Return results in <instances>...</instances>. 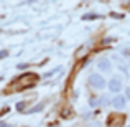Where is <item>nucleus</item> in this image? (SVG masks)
<instances>
[{"instance_id": "obj_1", "label": "nucleus", "mask_w": 130, "mask_h": 127, "mask_svg": "<svg viewBox=\"0 0 130 127\" xmlns=\"http://www.w3.org/2000/svg\"><path fill=\"white\" fill-rule=\"evenodd\" d=\"M89 84H91L94 89H104L107 83H105V79H104V76H102V74L94 73V74H91V76H89Z\"/></svg>"}, {"instance_id": "obj_2", "label": "nucleus", "mask_w": 130, "mask_h": 127, "mask_svg": "<svg viewBox=\"0 0 130 127\" xmlns=\"http://www.w3.org/2000/svg\"><path fill=\"white\" fill-rule=\"evenodd\" d=\"M107 88H109V91L112 92V94H120V91L124 89V86H122V79L119 76H114L110 81L107 83Z\"/></svg>"}, {"instance_id": "obj_3", "label": "nucleus", "mask_w": 130, "mask_h": 127, "mask_svg": "<svg viewBox=\"0 0 130 127\" xmlns=\"http://www.w3.org/2000/svg\"><path fill=\"white\" fill-rule=\"evenodd\" d=\"M112 107L115 109V111H122V109H125V106H127V97L122 94H117L112 97Z\"/></svg>"}, {"instance_id": "obj_4", "label": "nucleus", "mask_w": 130, "mask_h": 127, "mask_svg": "<svg viewBox=\"0 0 130 127\" xmlns=\"http://www.w3.org/2000/svg\"><path fill=\"white\" fill-rule=\"evenodd\" d=\"M97 68H99L101 71H104V73H109V71L112 69V63H110V60H107V58H102V60L97 63Z\"/></svg>"}, {"instance_id": "obj_5", "label": "nucleus", "mask_w": 130, "mask_h": 127, "mask_svg": "<svg viewBox=\"0 0 130 127\" xmlns=\"http://www.w3.org/2000/svg\"><path fill=\"white\" fill-rule=\"evenodd\" d=\"M112 102V99L109 97V96H101L99 97V106H107V104H110Z\"/></svg>"}, {"instance_id": "obj_6", "label": "nucleus", "mask_w": 130, "mask_h": 127, "mask_svg": "<svg viewBox=\"0 0 130 127\" xmlns=\"http://www.w3.org/2000/svg\"><path fill=\"white\" fill-rule=\"evenodd\" d=\"M43 107H44L43 102H41V104H36V106H33L31 109H28V114H35V112H40V111H43Z\"/></svg>"}, {"instance_id": "obj_7", "label": "nucleus", "mask_w": 130, "mask_h": 127, "mask_svg": "<svg viewBox=\"0 0 130 127\" xmlns=\"http://www.w3.org/2000/svg\"><path fill=\"white\" fill-rule=\"evenodd\" d=\"M99 18L97 13H86V15H83V20H95Z\"/></svg>"}, {"instance_id": "obj_8", "label": "nucleus", "mask_w": 130, "mask_h": 127, "mask_svg": "<svg viewBox=\"0 0 130 127\" xmlns=\"http://www.w3.org/2000/svg\"><path fill=\"white\" fill-rule=\"evenodd\" d=\"M89 106H91V107H97L99 106V97H91L89 99Z\"/></svg>"}, {"instance_id": "obj_9", "label": "nucleus", "mask_w": 130, "mask_h": 127, "mask_svg": "<svg viewBox=\"0 0 130 127\" xmlns=\"http://www.w3.org/2000/svg\"><path fill=\"white\" fill-rule=\"evenodd\" d=\"M58 71H59V68H56V69H53V71H50V73H46V74H44V78H51L54 73H58Z\"/></svg>"}, {"instance_id": "obj_10", "label": "nucleus", "mask_w": 130, "mask_h": 127, "mask_svg": "<svg viewBox=\"0 0 130 127\" xmlns=\"http://www.w3.org/2000/svg\"><path fill=\"white\" fill-rule=\"evenodd\" d=\"M7 56H8V51H7V50L0 51V60H3V58H7Z\"/></svg>"}, {"instance_id": "obj_11", "label": "nucleus", "mask_w": 130, "mask_h": 127, "mask_svg": "<svg viewBox=\"0 0 130 127\" xmlns=\"http://www.w3.org/2000/svg\"><path fill=\"white\" fill-rule=\"evenodd\" d=\"M25 106H26V102H18V104H17V109H18V111H23Z\"/></svg>"}, {"instance_id": "obj_12", "label": "nucleus", "mask_w": 130, "mask_h": 127, "mask_svg": "<svg viewBox=\"0 0 130 127\" xmlns=\"http://www.w3.org/2000/svg\"><path fill=\"white\" fill-rule=\"evenodd\" d=\"M89 127H102V124H101V122H97V121H94V122L89 124Z\"/></svg>"}, {"instance_id": "obj_13", "label": "nucleus", "mask_w": 130, "mask_h": 127, "mask_svg": "<svg viewBox=\"0 0 130 127\" xmlns=\"http://www.w3.org/2000/svg\"><path fill=\"white\" fill-rule=\"evenodd\" d=\"M125 97H127V99H130V86H128V88H125Z\"/></svg>"}, {"instance_id": "obj_14", "label": "nucleus", "mask_w": 130, "mask_h": 127, "mask_svg": "<svg viewBox=\"0 0 130 127\" xmlns=\"http://www.w3.org/2000/svg\"><path fill=\"white\" fill-rule=\"evenodd\" d=\"M26 68H28V63H25V64L20 63V64H18V69H26Z\"/></svg>"}, {"instance_id": "obj_15", "label": "nucleus", "mask_w": 130, "mask_h": 127, "mask_svg": "<svg viewBox=\"0 0 130 127\" xmlns=\"http://www.w3.org/2000/svg\"><path fill=\"white\" fill-rule=\"evenodd\" d=\"M0 127H10V125L7 124V122H2V121H0Z\"/></svg>"}, {"instance_id": "obj_16", "label": "nucleus", "mask_w": 130, "mask_h": 127, "mask_svg": "<svg viewBox=\"0 0 130 127\" xmlns=\"http://www.w3.org/2000/svg\"><path fill=\"white\" fill-rule=\"evenodd\" d=\"M128 66H130V63H128Z\"/></svg>"}, {"instance_id": "obj_17", "label": "nucleus", "mask_w": 130, "mask_h": 127, "mask_svg": "<svg viewBox=\"0 0 130 127\" xmlns=\"http://www.w3.org/2000/svg\"><path fill=\"white\" fill-rule=\"evenodd\" d=\"M128 127H130V125H128Z\"/></svg>"}]
</instances>
